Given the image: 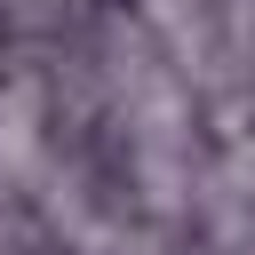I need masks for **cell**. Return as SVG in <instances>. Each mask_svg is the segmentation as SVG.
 I'll return each mask as SVG.
<instances>
[{
	"label": "cell",
	"instance_id": "cell-1",
	"mask_svg": "<svg viewBox=\"0 0 255 255\" xmlns=\"http://www.w3.org/2000/svg\"><path fill=\"white\" fill-rule=\"evenodd\" d=\"M40 120H48V80L40 72H8L0 80V183H32L48 167Z\"/></svg>",
	"mask_w": 255,
	"mask_h": 255
}]
</instances>
